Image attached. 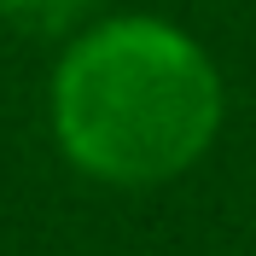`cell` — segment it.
Here are the masks:
<instances>
[{"label": "cell", "mask_w": 256, "mask_h": 256, "mask_svg": "<svg viewBox=\"0 0 256 256\" xmlns=\"http://www.w3.org/2000/svg\"><path fill=\"white\" fill-rule=\"evenodd\" d=\"M52 122L88 175L152 186L210 146L222 122V82L180 30L128 18L70 47L52 88Z\"/></svg>", "instance_id": "1"}, {"label": "cell", "mask_w": 256, "mask_h": 256, "mask_svg": "<svg viewBox=\"0 0 256 256\" xmlns=\"http://www.w3.org/2000/svg\"><path fill=\"white\" fill-rule=\"evenodd\" d=\"M88 0H0V18L18 35H64Z\"/></svg>", "instance_id": "2"}]
</instances>
